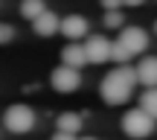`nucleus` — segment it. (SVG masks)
I'll use <instances>...</instances> for the list:
<instances>
[{"label":"nucleus","instance_id":"1","mask_svg":"<svg viewBox=\"0 0 157 140\" xmlns=\"http://www.w3.org/2000/svg\"><path fill=\"white\" fill-rule=\"evenodd\" d=\"M137 82H140V79H137V67H131V64H119L113 73H108V76L102 79L99 96L105 99V105H122V102L131 99Z\"/></svg>","mask_w":157,"mask_h":140},{"label":"nucleus","instance_id":"2","mask_svg":"<svg viewBox=\"0 0 157 140\" xmlns=\"http://www.w3.org/2000/svg\"><path fill=\"white\" fill-rule=\"evenodd\" d=\"M3 129L12 131V134H26V131L35 129V111L23 102L17 105H9L3 111Z\"/></svg>","mask_w":157,"mask_h":140},{"label":"nucleus","instance_id":"3","mask_svg":"<svg viewBox=\"0 0 157 140\" xmlns=\"http://www.w3.org/2000/svg\"><path fill=\"white\" fill-rule=\"evenodd\" d=\"M154 123L157 120L151 117V114L143 111V108L137 105V108H131V111L122 117V131L128 137H134V140H143V137H148L154 131Z\"/></svg>","mask_w":157,"mask_h":140},{"label":"nucleus","instance_id":"4","mask_svg":"<svg viewBox=\"0 0 157 140\" xmlns=\"http://www.w3.org/2000/svg\"><path fill=\"white\" fill-rule=\"evenodd\" d=\"M50 85L58 94H73V90H78V85H82V73H78V67L61 64V67H56L50 73Z\"/></svg>","mask_w":157,"mask_h":140},{"label":"nucleus","instance_id":"5","mask_svg":"<svg viewBox=\"0 0 157 140\" xmlns=\"http://www.w3.org/2000/svg\"><path fill=\"white\" fill-rule=\"evenodd\" d=\"M117 41L131 53V56H143V50H148V32L143 26H122Z\"/></svg>","mask_w":157,"mask_h":140},{"label":"nucleus","instance_id":"6","mask_svg":"<svg viewBox=\"0 0 157 140\" xmlns=\"http://www.w3.org/2000/svg\"><path fill=\"white\" fill-rule=\"evenodd\" d=\"M111 50H113V41H108L105 35H87V38H84V53H87L90 64L111 62Z\"/></svg>","mask_w":157,"mask_h":140},{"label":"nucleus","instance_id":"7","mask_svg":"<svg viewBox=\"0 0 157 140\" xmlns=\"http://www.w3.org/2000/svg\"><path fill=\"white\" fill-rule=\"evenodd\" d=\"M32 29H35V35H41V38H50V35H56L58 29H61V18H58L56 12L44 9V12L32 21Z\"/></svg>","mask_w":157,"mask_h":140},{"label":"nucleus","instance_id":"8","mask_svg":"<svg viewBox=\"0 0 157 140\" xmlns=\"http://www.w3.org/2000/svg\"><path fill=\"white\" fill-rule=\"evenodd\" d=\"M58 32H61L67 41L87 38V21H84L82 15H67V18H61V29H58Z\"/></svg>","mask_w":157,"mask_h":140},{"label":"nucleus","instance_id":"9","mask_svg":"<svg viewBox=\"0 0 157 140\" xmlns=\"http://www.w3.org/2000/svg\"><path fill=\"white\" fill-rule=\"evenodd\" d=\"M137 79L143 88H157V56H143L137 64Z\"/></svg>","mask_w":157,"mask_h":140},{"label":"nucleus","instance_id":"10","mask_svg":"<svg viewBox=\"0 0 157 140\" xmlns=\"http://www.w3.org/2000/svg\"><path fill=\"white\" fill-rule=\"evenodd\" d=\"M61 64H70V67H78L82 70L87 62V53H84V44H78V41H70L67 47L61 50Z\"/></svg>","mask_w":157,"mask_h":140},{"label":"nucleus","instance_id":"11","mask_svg":"<svg viewBox=\"0 0 157 140\" xmlns=\"http://www.w3.org/2000/svg\"><path fill=\"white\" fill-rule=\"evenodd\" d=\"M56 126H58V131H70V134H78V129H82V117L73 111H64L61 117L56 120Z\"/></svg>","mask_w":157,"mask_h":140},{"label":"nucleus","instance_id":"12","mask_svg":"<svg viewBox=\"0 0 157 140\" xmlns=\"http://www.w3.org/2000/svg\"><path fill=\"white\" fill-rule=\"evenodd\" d=\"M44 9H47L44 0H21V15L26 18V21H35Z\"/></svg>","mask_w":157,"mask_h":140},{"label":"nucleus","instance_id":"13","mask_svg":"<svg viewBox=\"0 0 157 140\" xmlns=\"http://www.w3.org/2000/svg\"><path fill=\"white\" fill-rule=\"evenodd\" d=\"M140 108L157 120V88H146V94L140 96Z\"/></svg>","mask_w":157,"mask_h":140},{"label":"nucleus","instance_id":"14","mask_svg":"<svg viewBox=\"0 0 157 140\" xmlns=\"http://www.w3.org/2000/svg\"><path fill=\"white\" fill-rule=\"evenodd\" d=\"M131 58H134V56H131V53L125 50V47L119 44V41H113V50H111V62H117V64H128Z\"/></svg>","mask_w":157,"mask_h":140},{"label":"nucleus","instance_id":"15","mask_svg":"<svg viewBox=\"0 0 157 140\" xmlns=\"http://www.w3.org/2000/svg\"><path fill=\"white\" fill-rule=\"evenodd\" d=\"M105 26H108V29H119V26H125V18H122V12H119V9H113V12H105Z\"/></svg>","mask_w":157,"mask_h":140},{"label":"nucleus","instance_id":"16","mask_svg":"<svg viewBox=\"0 0 157 140\" xmlns=\"http://www.w3.org/2000/svg\"><path fill=\"white\" fill-rule=\"evenodd\" d=\"M15 38V26H9V23H0V44H6V41Z\"/></svg>","mask_w":157,"mask_h":140},{"label":"nucleus","instance_id":"17","mask_svg":"<svg viewBox=\"0 0 157 140\" xmlns=\"http://www.w3.org/2000/svg\"><path fill=\"white\" fill-rule=\"evenodd\" d=\"M102 6H105V12H113V9H119V6L125 3V0H99Z\"/></svg>","mask_w":157,"mask_h":140},{"label":"nucleus","instance_id":"18","mask_svg":"<svg viewBox=\"0 0 157 140\" xmlns=\"http://www.w3.org/2000/svg\"><path fill=\"white\" fill-rule=\"evenodd\" d=\"M50 140H76V134H70V131H56Z\"/></svg>","mask_w":157,"mask_h":140},{"label":"nucleus","instance_id":"19","mask_svg":"<svg viewBox=\"0 0 157 140\" xmlns=\"http://www.w3.org/2000/svg\"><path fill=\"white\" fill-rule=\"evenodd\" d=\"M128 6H140V3H146V0H125Z\"/></svg>","mask_w":157,"mask_h":140},{"label":"nucleus","instance_id":"20","mask_svg":"<svg viewBox=\"0 0 157 140\" xmlns=\"http://www.w3.org/2000/svg\"><path fill=\"white\" fill-rule=\"evenodd\" d=\"M154 32H157V21H154Z\"/></svg>","mask_w":157,"mask_h":140},{"label":"nucleus","instance_id":"21","mask_svg":"<svg viewBox=\"0 0 157 140\" xmlns=\"http://www.w3.org/2000/svg\"><path fill=\"white\" fill-rule=\"evenodd\" d=\"M84 140H96V137H84Z\"/></svg>","mask_w":157,"mask_h":140}]
</instances>
